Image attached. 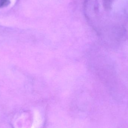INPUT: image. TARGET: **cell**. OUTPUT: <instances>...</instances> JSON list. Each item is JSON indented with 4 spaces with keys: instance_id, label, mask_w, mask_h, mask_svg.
I'll use <instances>...</instances> for the list:
<instances>
[{
    "instance_id": "cell-2",
    "label": "cell",
    "mask_w": 128,
    "mask_h": 128,
    "mask_svg": "<svg viewBox=\"0 0 128 128\" xmlns=\"http://www.w3.org/2000/svg\"><path fill=\"white\" fill-rule=\"evenodd\" d=\"M9 3V0H0V7L6 6Z\"/></svg>"
},
{
    "instance_id": "cell-1",
    "label": "cell",
    "mask_w": 128,
    "mask_h": 128,
    "mask_svg": "<svg viewBox=\"0 0 128 128\" xmlns=\"http://www.w3.org/2000/svg\"><path fill=\"white\" fill-rule=\"evenodd\" d=\"M112 0H104V6L106 9H109L111 5Z\"/></svg>"
}]
</instances>
